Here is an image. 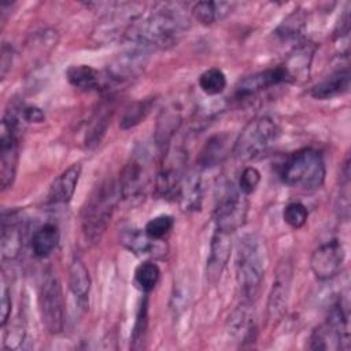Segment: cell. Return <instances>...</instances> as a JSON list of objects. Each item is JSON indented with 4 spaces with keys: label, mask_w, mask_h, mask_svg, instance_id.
I'll return each mask as SVG.
<instances>
[{
    "label": "cell",
    "mask_w": 351,
    "mask_h": 351,
    "mask_svg": "<svg viewBox=\"0 0 351 351\" xmlns=\"http://www.w3.org/2000/svg\"><path fill=\"white\" fill-rule=\"evenodd\" d=\"M66 78L70 85L81 90H92L100 81L97 70L89 64H71L66 70Z\"/></svg>",
    "instance_id": "cell-29"
},
{
    "label": "cell",
    "mask_w": 351,
    "mask_h": 351,
    "mask_svg": "<svg viewBox=\"0 0 351 351\" xmlns=\"http://www.w3.org/2000/svg\"><path fill=\"white\" fill-rule=\"evenodd\" d=\"M199 86L207 96H217L226 88V75L218 67L207 69L199 77Z\"/></svg>",
    "instance_id": "cell-33"
},
{
    "label": "cell",
    "mask_w": 351,
    "mask_h": 351,
    "mask_svg": "<svg viewBox=\"0 0 351 351\" xmlns=\"http://www.w3.org/2000/svg\"><path fill=\"white\" fill-rule=\"evenodd\" d=\"M173 226H174L173 217L169 215V214H160V215H156V217L151 218L145 223L144 230L151 239L160 240L173 229Z\"/></svg>",
    "instance_id": "cell-36"
},
{
    "label": "cell",
    "mask_w": 351,
    "mask_h": 351,
    "mask_svg": "<svg viewBox=\"0 0 351 351\" xmlns=\"http://www.w3.org/2000/svg\"><path fill=\"white\" fill-rule=\"evenodd\" d=\"M19 115L7 110L0 130V182L5 191L12 186L19 159Z\"/></svg>",
    "instance_id": "cell-7"
},
{
    "label": "cell",
    "mask_w": 351,
    "mask_h": 351,
    "mask_svg": "<svg viewBox=\"0 0 351 351\" xmlns=\"http://www.w3.org/2000/svg\"><path fill=\"white\" fill-rule=\"evenodd\" d=\"M147 328H148V299L144 298V300L141 302L140 308L137 311L136 322L133 326V332H132V337H130V348L141 350L144 347Z\"/></svg>",
    "instance_id": "cell-34"
},
{
    "label": "cell",
    "mask_w": 351,
    "mask_h": 351,
    "mask_svg": "<svg viewBox=\"0 0 351 351\" xmlns=\"http://www.w3.org/2000/svg\"><path fill=\"white\" fill-rule=\"evenodd\" d=\"M160 278V269L154 262H143L134 270V282L144 292L154 291Z\"/></svg>",
    "instance_id": "cell-32"
},
{
    "label": "cell",
    "mask_w": 351,
    "mask_h": 351,
    "mask_svg": "<svg viewBox=\"0 0 351 351\" xmlns=\"http://www.w3.org/2000/svg\"><path fill=\"white\" fill-rule=\"evenodd\" d=\"M202 200L203 185L200 174L196 170L185 171L180 185L177 202L184 211H197L202 207Z\"/></svg>",
    "instance_id": "cell-21"
},
{
    "label": "cell",
    "mask_w": 351,
    "mask_h": 351,
    "mask_svg": "<svg viewBox=\"0 0 351 351\" xmlns=\"http://www.w3.org/2000/svg\"><path fill=\"white\" fill-rule=\"evenodd\" d=\"M81 165L73 163L66 170H63L51 184L47 202L53 206L69 204L75 193L80 177H81Z\"/></svg>",
    "instance_id": "cell-15"
},
{
    "label": "cell",
    "mask_w": 351,
    "mask_h": 351,
    "mask_svg": "<svg viewBox=\"0 0 351 351\" xmlns=\"http://www.w3.org/2000/svg\"><path fill=\"white\" fill-rule=\"evenodd\" d=\"M21 117L26 122H36V123H40L45 119L43 110L36 106H25L23 108H21Z\"/></svg>",
    "instance_id": "cell-41"
},
{
    "label": "cell",
    "mask_w": 351,
    "mask_h": 351,
    "mask_svg": "<svg viewBox=\"0 0 351 351\" xmlns=\"http://www.w3.org/2000/svg\"><path fill=\"white\" fill-rule=\"evenodd\" d=\"M182 123L181 110L176 106H170L165 108L158 117L155 126V143L158 149L165 154L171 145V140L178 132Z\"/></svg>",
    "instance_id": "cell-19"
},
{
    "label": "cell",
    "mask_w": 351,
    "mask_h": 351,
    "mask_svg": "<svg viewBox=\"0 0 351 351\" xmlns=\"http://www.w3.org/2000/svg\"><path fill=\"white\" fill-rule=\"evenodd\" d=\"M261 182V173L256 167L254 166H247L241 174H240V180H239V189L241 193H244L245 196L251 195L255 192V189L258 188Z\"/></svg>",
    "instance_id": "cell-37"
},
{
    "label": "cell",
    "mask_w": 351,
    "mask_h": 351,
    "mask_svg": "<svg viewBox=\"0 0 351 351\" xmlns=\"http://www.w3.org/2000/svg\"><path fill=\"white\" fill-rule=\"evenodd\" d=\"M277 122L267 117L251 119L240 132L233 145V155L240 160H251L265 154L278 138Z\"/></svg>",
    "instance_id": "cell-5"
},
{
    "label": "cell",
    "mask_w": 351,
    "mask_h": 351,
    "mask_svg": "<svg viewBox=\"0 0 351 351\" xmlns=\"http://www.w3.org/2000/svg\"><path fill=\"white\" fill-rule=\"evenodd\" d=\"M248 200L232 182L221 186L219 195L215 197L213 218L215 229L233 233L240 229L247 219Z\"/></svg>",
    "instance_id": "cell-6"
},
{
    "label": "cell",
    "mask_w": 351,
    "mask_h": 351,
    "mask_svg": "<svg viewBox=\"0 0 351 351\" xmlns=\"http://www.w3.org/2000/svg\"><path fill=\"white\" fill-rule=\"evenodd\" d=\"M284 184L303 191H315L322 186L326 176L322 155L310 147L292 152L281 166Z\"/></svg>",
    "instance_id": "cell-4"
},
{
    "label": "cell",
    "mask_w": 351,
    "mask_h": 351,
    "mask_svg": "<svg viewBox=\"0 0 351 351\" xmlns=\"http://www.w3.org/2000/svg\"><path fill=\"white\" fill-rule=\"evenodd\" d=\"M149 181L151 176L148 170V155L140 151L134 154L121 170L118 182L121 199L132 204L140 203L147 195Z\"/></svg>",
    "instance_id": "cell-9"
},
{
    "label": "cell",
    "mask_w": 351,
    "mask_h": 351,
    "mask_svg": "<svg viewBox=\"0 0 351 351\" xmlns=\"http://www.w3.org/2000/svg\"><path fill=\"white\" fill-rule=\"evenodd\" d=\"M232 10L229 3L215 1H199L192 7V16L202 25H213L223 19Z\"/></svg>",
    "instance_id": "cell-28"
},
{
    "label": "cell",
    "mask_w": 351,
    "mask_h": 351,
    "mask_svg": "<svg viewBox=\"0 0 351 351\" xmlns=\"http://www.w3.org/2000/svg\"><path fill=\"white\" fill-rule=\"evenodd\" d=\"M155 101H156L155 97H145V99L132 101L125 108V111L121 117L119 128L123 130H128V129H132V128L137 126L138 123H141L151 112L152 107L155 106Z\"/></svg>",
    "instance_id": "cell-30"
},
{
    "label": "cell",
    "mask_w": 351,
    "mask_h": 351,
    "mask_svg": "<svg viewBox=\"0 0 351 351\" xmlns=\"http://www.w3.org/2000/svg\"><path fill=\"white\" fill-rule=\"evenodd\" d=\"M191 26V19L178 3L158 4L145 18L137 19L125 38L148 51L169 49L180 43Z\"/></svg>",
    "instance_id": "cell-1"
},
{
    "label": "cell",
    "mask_w": 351,
    "mask_h": 351,
    "mask_svg": "<svg viewBox=\"0 0 351 351\" xmlns=\"http://www.w3.org/2000/svg\"><path fill=\"white\" fill-rule=\"evenodd\" d=\"M306 12L300 8L293 10L274 30V34L281 41L298 40L306 27Z\"/></svg>",
    "instance_id": "cell-31"
},
{
    "label": "cell",
    "mask_w": 351,
    "mask_h": 351,
    "mask_svg": "<svg viewBox=\"0 0 351 351\" xmlns=\"http://www.w3.org/2000/svg\"><path fill=\"white\" fill-rule=\"evenodd\" d=\"M348 36H350V12L348 10H344L343 15L337 22L333 37L337 43H340V53L346 56L348 53V41H350Z\"/></svg>",
    "instance_id": "cell-38"
},
{
    "label": "cell",
    "mask_w": 351,
    "mask_h": 351,
    "mask_svg": "<svg viewBox=\"0 0 351 351\" xmlns=\"http://www.w3.org/2000/svg\"><path fill=\"white\" fill-rule=\"evenodd\" d=\"M26 337V329L23 325H14L4 337V348L15 350L22 346Z\"/></svg>",
    "instance_id": "cell-39"
},
{
    "label": "cell",
    "mask_w": 351,
    "mask_h": 351,
    "mask_svg": "<svg viewBox=\"0 0 351 351\" xmlns=\"http://www.w3.org/2000/svg\"><path fill=\"white\" fill-rule=\"evenodd\" d=\"M346 252L339 240H330L318 245L310 258V267L315 278L321 281L336 277L344 263Z\"/></svg>",
    "instance_id": "cell-11"
},
{
    "label": "cell",
    "mask_w": 351,
    "mask_h": 351,
    "mask_svg": "<svg viewBox=\"0 0 351 351\" xmlns=\"http://www.w3.org/2000/svg\"><path fill=\"white\" fill-rule=\"evenodd\" d=\"M121 244L137 256L154 255L159 240L151 239L144 229L138 228H125L119 236Z\"/></svg>",
    "instance_id": "cell-23"
},
{
    "label": "cell",
    "mask_w": 351,
    "mask_h": 351,
    "mask_svg": "<svg viewBox=\"0 0 351 351\" xmlns=\"http://www.w3.org/2000/svg\"><path fill=\"white\" fill-rule=\"evenodd\" d=\"M315 49L317 45L311 41H300L291 49L284 64H281L288 82H303L308 78Z\"/></svg>",
    "instance_id": "cell-14"
},
{
    "label": "cell",
    "mask_w": 351,
    "mask_h": 351,
    "mask_svg": "<svg viewBox=\"0 0 351 351\" xmlns=\"http://www.w3.org/2000/svg\"><path fill=\"white\" fill-rule=\"evenodd\" d=\"M230 236V233L215 229L211 237L210 254L207 259V278L213 284H215L221 278V274L226 263L229 262L232 251Z\"/></svg>",
    "instance_id": "cell-16"
},
{
    "label": "cell",
    "mask_w": 351,
    "mask_h": 351,
    "mask_svg": "<svg viewBox=\"0 0 351 351\" xmlns=\"http://www.w3.org/2000/svg\"><path fill=\"white\" fill-rule=\"evenodd\" d=\"M38 310L45 329L58 335L64 326V299L60 281L49 274L44 278L38 289Z\"/></svg>",
    "instance_id": "cell-8"
},
{
    "label": "cell",
    "mask_w": 351,
    "mask_h": 351,
    "mask_svg": "<svg viewBox=\"0 0 351 351\" xmlns=\"http://www.w3.org/2000/svg\"><path fill=\"white\" fill-rule=\"evenodd\" d=\"M350 333H343L329 322L318 325L310 335V350L326 351V350H348Z\"/></svg>",
    "instance_id": "cell-20"
},
{
    "label": "cell",
    "mask_w": 351,
    "mask_h": 351,
    "mask_svg": "<svg viewBox=\"0 0 351 351\" xmlns=\"http://www.w3.org/2000/svg\"><path fill=\"white\" fill-rule=\"evenodd\" d=\"M12 59H14L12 48L10 45L4 44L3 48H1V60H0V75H1V78H5L8 70L11 69Z\"/></svg>",
    "instance_id": "cell-42"
},
{
    "label": "cell",
    "mask_w": 351,
    "mask_h": 351,
    "mask_svg": "<svg viewBox=\"0 0 351 351\" xmlns=\"http://www.w3.org/2000/svg\"><path fill=\"white\" fill-rule=\"evenodd\" d=\"M282 218H284V222L288 226H291L292 229H300L302 226H304V223L307 222V218H308L307 207L300 202L288 203L284 207Z\"/></svg>",
    "instance_id": "cell-35"
},
{
    "label": "cell",
    "mask_w": 351,
    "mask_h": 351,
    "mask_svg": "<svg viewBox=\"0 0 351 351\" xmlns=\"http://www.w3.org/2000/svg\"><path fill=\"white\" fill-rule=\"evenodd\" d=\"M110 122H111V107L108 104H101L96 110L95 115L92 117L89 128L86 130V137H85L86 147L93 148L101 143Z\"/></svg>",
    "instance_id": "cell-26"
},
{
    "label": "cell",
    "mask_w": 351,
    "mask_h": 351,
    "mask_svg": "<svg viewBox=\"0 0 351 351\" xmlns=\"http://www.w3.org/2000/svg\"><path fill=\"white\" fill-rule=\"evenodd\" d=\"M350 69L348 66L339 67L319 80L308 90L310 96L317 100H328L336 96H341L350 89Z\"/></svg>",
    "instance_id": "cell-17"
},
{
    "label": "cell",
    "mask_w": 351,
    "mask_h": 351,
    "mask_svg": "<svg viewBox=\"0 0 351 351\" xmlns=\"http://www.w3.org/2000/svg\"><path fill=\"white\" fill-rule=\"evenodd\" d=\"M11 315V296L5 285L1 289V307H0V325L4 328Z\"/></svg>",
    "instance_id": "cell-40"
},
{
    "label": "cell",
    "mask_w": 351,
    "mask_h": 351,
    "mask_svg": "<svg viewBox=\"0 0 351 351\" xmlns=\"http://www.w3.org/2000/svg\"><path fill=\"white\" fill-rule=\"evenodd\" d=\"M265 244L255 233L244 234L236 248V281L241 302L252 303L262 287L266 273Z\"/></svg>",
    "instance_id": "cell-2"
},
{
    "label": "cell",
    "mask_w": 351,
    "mask_h": 351,
    "mask_svg": "<svg viewBox=\"0 0 351 351\" xmlns=\"http://www.w3.org/2000/svg\"><path fill=\"white\" fill-rule=\"evenodd\" d=\"M69 288L80 304H86L90 292V276L81 258L75 256L69 267Z\"/></svg>",
    "instance_id": "cell-24"
},
{
    "label": "cell",
    "mask_w": 351,
    "mask_h": 351,
    "mask_svg": "<svg viewBox=\"0 0 351 351\" xmlns=\"http://www.w3.org/2000/svg\"><path fill=\"white\" fill-rule=\"evenodd\" d=\"M228 155V138L223 134H217L207 140L206 145L200 151L197 163L199 167H213L221 163Z\"/></svg>",
    "instance_id": "cell-27"
},
{
    "label": "cell",
    "mask_w": 351,
    "mask_h": 351,
    "mask_svg": "<svg viewBox=\"0 0 351 351\" xmlns=\"http://www.w3.org/2000/svg\"><path fill=\"white\" fill-rule=\"evenodd\" d=\"M282 82H288V78L282 66L266 69L240 80L236 85L234 96L239 100L251 99L259 95L261 92L270 89L273 86H277Z\"/></svg>",
    "instance_id": "cell-12"
},
{
    "label": "cell",
    "mask_w": 351,
    "mask_h": 351,
    "mask_svg": "<svg viewBox=\"0 0 351 351\" xmlns=\"http://www.w3.org/2000/svg\"><path fill=\"white\" fill-rule=\"evenodd\" d=\"M251 303H244L233 310L228 319V332L232 337L237 339L239 341H247L254 339L255 335V324L254 315L250 310Z\"/></svg>",
    "instance_id": "cell-22"
},
{
    "label": "cell",
    "mask_w": 351,
    "mask_h": 351,
    "mask_svg": "<svg viewBox=\"0 0 351 351\" xmlns=\"http://www.w3.org/2000/svg\"><path fill=\"white\" fill-rule=\"evenodd\" d=\"M119 199L118 184L114 181L101 182L90 193L81 213V229L86 243L96 244L101 240Z\"/></svg>",
    "instance_id": "cell-3"
},
{
    "label": "cell",
    "mask_w": 351,
    "mask_h": 351,
    "mask_svg": "<svg viewBox=\"0 0 351 351\" xmlns=\"http://www.w3.org/2000/svg\"><path fill=\"white\" fill-rule=\"evenodd\" d=\"M291 267L288 265L282 266L277 277L273 282L269 302H267V315L270 319H280L288 304V295H289V284H291Z\"/></svg>",
    "instance_id": "cell-18"
},
{
    "label": "cell",
    "mask_w": 351,
    "mask_h": 351,
    "mask_svg": "<svg viewBox=\"0 0 351 351\" xmlns=\"http://www.w3.org/2000/svg\"><path fill=\"white\" fill-rule=\"evenodd\" d=\"M151 51L137 44L128 43V47L117 53L107 66L108 77L118 84L132 81L143 74L148 62Z\"/></svg>",
    "instance_id": "cell-10"
},
{
    "label": "cell",
    "mask_w": 351,
    "mask_h": 351,
    "mask_svg": "<svg viewBox=\"0 0 351 351\" xmlns=\"http://www.w3.org/2000/svg\"><path fill=\"white\" fill-rule=\"evenodd\" d=\"M58 241H59L58 226L52 222H47L33 233V237L30 241L32 252L36 258L44 259L53 252V250L58 245Z\"/></svg>",
    "instance_id": "cell-25"
},
{
    "label": "cell",
    "mask_w": 351,
    "mask_h": 351,
    "mask_svg": "<svg viewBox=\"0 0 351 351\" xmlns=\"http://www.w3.org/2000/svg\"><path fill=\"white\" fill-rule=\"evenodd\" d=\"M25 226L18 211H3L0 250L3 259H15L23 248Z\"/></svg>",
    "instance_id": "cell-13"
}]
</instances>
